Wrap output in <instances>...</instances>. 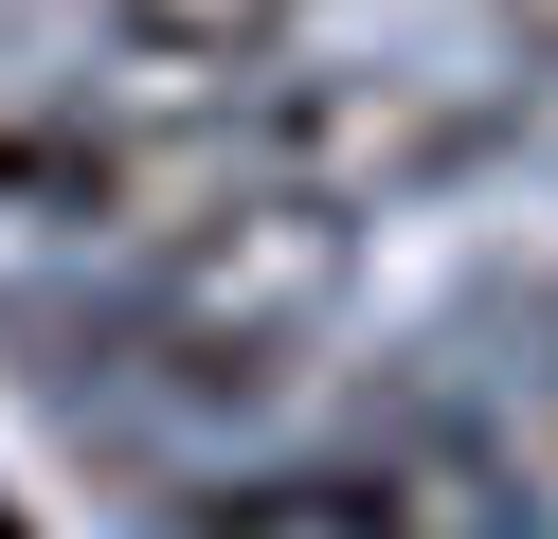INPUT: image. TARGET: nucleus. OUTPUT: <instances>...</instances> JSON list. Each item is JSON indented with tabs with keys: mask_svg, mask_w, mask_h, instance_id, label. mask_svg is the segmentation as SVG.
<instances>
[{
	"mask_svg": "<svg viewBox=\"0 0 558 539\" xmlns=\"http://www.w3.org/2000/svg\"><path fill=\"white\" fill-rule=\"evenodd\" d=\"M505 467H522V486H558V323H541V359L505 378Z\"/></svg>",
	"mask_w": 558,
	"mask_h": 539,
	"instance_id": "obj_3",
	"label": "nucleus"
},
{
	"mask_svg": "<svg viewBox=\"0 0 558 539\" xmlns=\"http://www.w3.org/2000/svg\"><path fill=\"white\" fill-rule=\"evenodd\" d=\"M469 162H486V108L450 72H270L253 90V180H289L325 216H397Z\"/></svg>",
	"mask_w": 558,
	"mask_h": 539,
	"instance_id": "obj_2",
	"label": "nucleus"
},
{
	"mask_svg": "<svg viewBox=\"0 0 558 539\" xmlns=\"http://www.w3.org/2000/svg\"><path fill=\"white\" fill-rule=\"evenodd\" d=\"M342 306V216L289 198V180H234V198H198L181 234H145V270H126V359L181 395H270L306 342H325Z\"/></svg>",
	"mask_w": 558,
	"mask_h": 539,
	"instance_id": "obj_1",
	"label": "nucleus"
}]
</instances>
